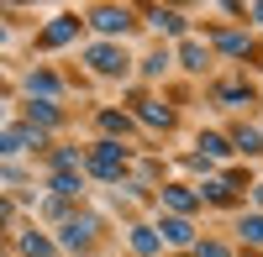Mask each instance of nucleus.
<instances>
[{
    "label": "nucleus",
    "instance_id": "obj_17",
    "mask_svg": "<svg viewBox=\"0 0 263 257\" xmlns=\"http://www.w3.org/2000/svg\"><path fill=\"white\" fill-rule=\"evenodd\" d=\"M258 200H263V189H258Z\"/></svg>",
    "mask_w": 263,
    "mask_h": 257
},
{
    "label": "nucleus",
    "instance_id": "obj_3",
    "mask_svg": "<svg viewBox=\"0 0 263 257\" xmlns=\"http://www.w3.org/2000/svg\"><path fill=\"white\" fill-rule=\"evenodd\" d=\"M90 221H69V226H63V247H84V242H90Z\"/></svg>",
    "mask_w": 263,
    "mask_h": 257
},
{
    "label": "nucleus",
    "instance_id": "obj_12",
    "mask_svg": "<svg viewBox=\"0 0 263 257\" xmlns=\"http://www.w3.org/2000/svg\"><path fill=\"white\" fill-rule=\"evenodd\" d=\"M53 189H58V195H79V184H74V174H58V179H53Z\"/></svg>",
    "mask_w": 263,
    "mask_h": 257
},
{
    "label": "nucleus",
    "instance_id": "obj_4",
    "mask_svg": "<svg viewBox=\"0 0 263 257\" xmlns=\"http://www.w3.org/2000/svg\"><path fill=\"white\" fill-rule=\"evenodd\" d=\"M95 27H100V32H126V11H111V6L95 11Z\"/></svg>",
    "mask_w": 263,
    "mask_h": 257
},
{
    "label": "nucleus",
    "instance_id": "obj_9",
    "mask_svg": "<svg viewBox=\"0 0 263 257\" xmlns=\"http://www.w3.org/2000/svg\"><path fill=\"white\" fill-rule=\"evenodd\" d=\"M142 121H147V126H163L168 111H163V105H153V100H142Z\"/></svg>",
    "mask_w": 263,
    "mask_h": 257
},
{
    "label": "nucleus",
    "instance_id": "obj_10",
    "mask_svg": "<svg viewBox=\"0 0 263 257\" xmlns=\"http://www.w3.org/2000/svg\"><path fill=\"white\" fill-rule=\"evenodd\" d=\"M21 147H27V132H6L0 137V153H21Z\"/></svg>",
    "mask_w": 263,
    "mask_h": 257
},
{
    "label": "nucleus",
    "instance_id": "obj_2",
    "mask_svg": "<svg viewBox=\"0 0 263 257\" xmlns=\"http://www.w3.org/2000/svg\"><path fill=\"white\" fill-rule=\"evenodd\" d=\"M69 37H74V16H58L53 27L42 32V42H48V48H58V42H69Z\"/></svg>",
    "mask_w": 263,
    "mask_h": 257
},
{
    "label": "nucleus",
    "instance_id": "obj_15",
    "mask_svg": "<svg viewBox=\"0 0 263 257\" xmlns=\"http://www.w3.org/2000/svg\"><path fill=\"white\" fill-rule=\"evenodd\" d=\"M200 147H205V158H221V153H227V142H221V137H205Z\"/></svg>",
    "mask_w": 263,
    "mask_h": 257
},
{
    "label": "nucleus",
    "instance_id": "obj_13",
    "mask_svg": "<svg viewBox=\"0 0 263 257\" xmlns=\"http://www.w3.org/2000/svg\"><path fill=\"white\" fill-rule=\"evenodd\" d=\"M132 247H137V252H153V247H158V237H153V231H137V237H132Z\"/></svg>",
    "mask_w": 263,
    "mask_h": 257
},
{
    "label": "nucleus",
    "instance_id": "obj_8",
    "mask_svg": "<svg viewBox=\"0 0 263 257\" xmlns=\"http://www.w3.org/2000/svg\"><path fill=\"white\" fill-rule=\"evenodd\" d=\"M163 200H168L174 210H190V205H195V195H190V189H163Z\"/></svg>",
    "mask_w": 263,
    "mask_h": 257
},
{
    "label": "nucleus",
    "instance_id": "obj_11",
    "mask_svg": "<svg viewBox=\"0 0 263 257\" xmlns=\"http://www.w3.org/2000/svg\"><path fill=\"white\" fill-rule=\"evenodd\" d=\"M242 237H248V242H263V216H248V221H242Z\"/></svg>",
    "mask_w": 263,
    "mask_h": 257
},
{
    "label": "nucleus",
    "instance_id": "obj_1",
    "mask_svg": "<svg viewBox=\"0 0 263 257\" xmlns=\"http://www.w3.org/2000/svg\"><path fill=\"white\" fill-rule=\"evenodd\" d=\"M90 168H95V174H100V179H116V174H121V168H126V153H121V147H116V142H100V147H95V153H90Z\"/></svg>",
    "mask_w": 263,
    "mask_h": 257
},
{
    "label": "nucleus",
    "instance_id": "obj_14",
    "mask_svg": "<svg viewBox=\"0 0 263 257\" xmlns=\"http://www.w3.org/2000/svg\"><path fill=\"white\" fill-rule=\"evenodd\" d=\"M184 63H190V69H200V63H205V53L195 48V42H184Z\"/></svg>",
    "mask_w": 263,
    "mask_h": 257
},
{
    "label": "nucleus",
    "instance_id": "obj_7",
    "mask_svg": "<svg viewBox=\"0 0 263 257\" xmlns=\"http://www.w3.org/2000/svg\"><path fill=\"white\" fill-rule=\"evenodd\" d=\"M153 21H158L163 32H184V16L179 11H153Z\"/></svg>",
    "mask_w": 263,
    "mask_h": 257
},
{
    "label": "nucleus",
    "instance_id": "obj_16",
    "mask_svg": "<svg viewBox=\"0 0 263 257\" xmlns=\"http://www.w3.org/2000/svg\"><path fill=\"white\" fill-rule=\"evenodd\" d=\"M200 257H227V247H216V242H205V247H200Z\"/></svg>",
    "mask_w": 263,
    "mask_h": 257
},
{
    "label": "nucleus",
    "instance_id": "obj_5",
    "mask_svg": "<svg viewBox=\"0 0 263 257\" xmlns=\"http://www.w3.org/2000/svg\"><path fill=\"white\" fill-rule=\"evenodd\" d=\"M90 63H95L100 74H116V69H121V58H116V48H95V53H90Z\"/></svg>",
    "mask_w": 263,
    "mask_h": 257
},
{
    "label": "nucleus",
    "instance_id": "obj_6",
    "mask_svg": "<svg viewBox=\"0 0 263 257\" xmlns=\"http://www.w3.org/2000/svg\"><path fill=\"white\" fill-rule=\"evenodd\" d=\"M163 237H168V242H179V247H190V242H195V231H190V221H163Z\"/></svg>",
    "mask_w": 263,
    "mask_h": 257
}]
</instances>
